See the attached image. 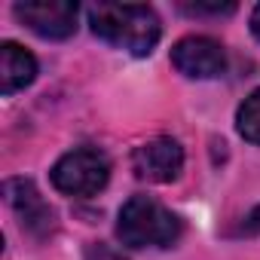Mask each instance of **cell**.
Returning <instances> with one entry per match:
<instances>
[{
	"instance_id": "1",
	"label": "cell",
	"mask_w": 260,
	"mask_h": 260,
	"mask_svg": "<svg viewBox=\"0 0 260 260\" xmlns=\"http://www.w3.org/2000/svg\"><path fill=\"white\" fill-rule=\"evenodd\" d=\"M92 34L132 55H150L162 37L159 16L141 4H95L89 10Z\"/></svg>"
},
{
	"instance_id": "2",
	"label": "cell",
	"mask_w": 260,
	"mask_h": 260,
	"mask_svg": "<svg viewBox=\"0 0 260 260\" xmlns=\"http://www.w3.org/2000/svg\"><path fill=\"white\" fill-rule=\"evenodd\" d=\"M116 236L128 248H169L181 236V220L153 196H132L119 208Z\"/></svg>"
},
{
	"instance_id": "3",
	"label": "cell",
	"mask_w": 260,
	"mask_h": 260,
	"mask_svg": "<svg viewBox=\"0 0 260 260\" xmlns=\"http://www.w3.org/2000/svg\"><path fill=\"white\" fill-rule=\"evenodd\" d=\"M110 178V159L98 147H74L52 166L55 190L68 196H92Z\"/></svg>"
},
{
	"instance_id": "4",
	"label": "cell",
	"mask_w": 260,
	"mask_h": 260,
	"mask_svg": "<svg viewBox=\"0 0 260 260\" xmlns=\"http://www.w3.org/2000/svg\"><path fill=\"white\" fill-rule=\"evenodd\" d=\"M80 7L74 0H28L16 4V19L46 40H68L77 31Z\"/></svg>"
},
{
	"instance_id": "5",
	"label": "cell",
	"mask_w": 260,
	"mask_h": 260,
	"mask_svg": "<svg viewBox=\"0 0 260 260\" xmlns=\"http://www.w3.org/2000/svg\"><path fill=\"white\" fill-rule=\"evenodd\" d=\"M4 196H7V205L16 211L22 230H28L31 236L43 239L55 230V208L40 196V190L34 187V181L28 178H10L4 184Z\"/></svg>"
},
{
	"instance_id": "6",
	"label": "cell",
	"mask_w": 260,
	"mask_h": 260,
	"mask_svg": "<svg viewBox=\"0 0 260 260\" xmlns=\"http://www.w3.org/2000/svg\"><path fill=\"white\" fill-rule=\"evenodd\" d=\"M172 64L178 68V74H184L190 80H211V77L223 74L226 52L217 40L193 34V37H184L172 46Z\"/></svg>"
},
{
	"instance_id": "7",
	"label": "cell",
	"mask_w": 260,
	"mask_h": 260,
	"mask_svg": "<svg viewBox=\"0 0 260 260\" xmlns=\"http://www.w3.org/2000/svg\"><path fill=\"white\" fill-rule=\"evenodd\" d=\"M132 169L141 181L172 184L184 172V150L175 138H153L132 153Z\"/></svg>"
},
{
	"instance_id": "8",
	"label": "cell",
	"mask_w": 260,
	"mask_h": 260,
	"mask_svg": "<svg viewBox=\"0 0 260 260\" xmlns=\"http://www.w3.org/2000/svg\"><path fill=\"white\" fill-rule=\"evenodd\" d=\"M37 80V58L19 43L7 40L0 46V92L13 95Z\"/></svg>"
},
{
	"instance_id": "9",
	"label": "cell",
	"mask_w": 260,
	"mask_h": 260,
	"mask_svg": "<svg viewBox=\"0 0 260 260\" xmlns=\"http://www.w3.org/2000/svg\"><path fill=\"white\" fill-rule=\"evenodd\" d=\"M236 128L251 144H260V89H254L236 110Z\"/></svg>"
},
{
	"instance_id": "10",
	"label": "cell",
	"mask_w": 260,
	"mask_h": 260,
	"mask_svg": "<svg viewBox=\"0 0 260 260\" xmlns=\"http://www.w3.org/2000/svg\"><path fill=\"white\" fill-rule=\"evenodd\" d=\"M187 16H230L236 13V4H181Z\"/></svg>"
},
{
	"instance_id": "11",
	"label": "cell",
	"mask_w": 260,
	"mask_h": 260,
	"mask_svg": "<svg viewBox=\"0 0 260 260\" xmlns=\"http://www.w3.org/2000/svg\"><path fill=\"white\" fill-rule=\"evenodd\" d=\"M86 260H125L119 251H113V248H107V245H89L86 248Z\"/></svg>"
},
{
	"instance_id": "12",
	"label": "cell",
	"mask_w": 260,
	"mask_h": 260,
	"mask_svg": "<svg viewBox=\"0 0 260 260\" xmlns=\"http://www.w3.org/2000/svg\"><path fill=\"white\" fill-rule=\"evenodd\" d=\"M242 233H260V208H257L245 223H242Z\"/></svg>"
},
{
	"instance_id": "13",
	"label": "cell",
	"mask_w": 260,
	"mask_h": 260,
	"mask_svg": "<svg viewBox=\"0 0 260 260\" xmlns=\"http://www.w3.org/2000/svg\"><path fill=\"white\" fill-rule=\"evenodd\" d=\"M251 31H254V37L260 40V4H257L254 13H251Z\"/></svg>"
}]
</instances>
